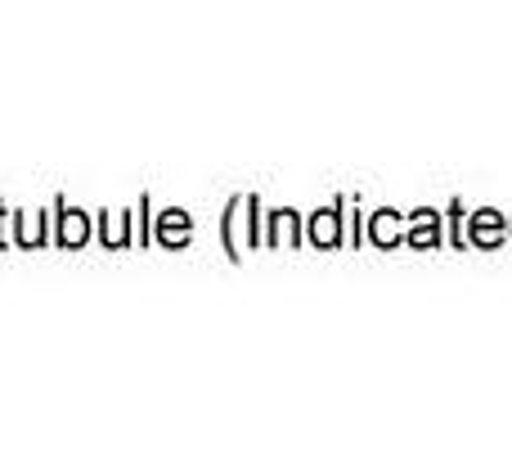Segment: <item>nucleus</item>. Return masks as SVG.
I'll return each mask as SVG.
<instances>
[{
    "label": "nucleus",
    "instance_id": "1",
    "mask_svg": "<svg viewBox=\"0 0 512 449\" xmlns=\"http://www.w3.org/2000/svg\"><path fill=\"white\" fill-rule=\"evenodd\" d=\"M310 234H315V243H337V221H333V212H324V216H319V221L315 225H310Z\"/></svg>",
    "mask_w": 512,
    "mask_h": 449
},
{
    "label": "nucleus",
    "instance_id": "2",
    "mask_svg": "<svg viewBox=\"0 0 512 449\" xmlns=\"http://www.w3.org/2000/svg\"><path fill=\"white\" fill-rule=\"evenodd\" d=\"M477 238H486V243H495V238H499L495 212H481V216H477Z\"/></svg>",
    "mask_w": 512,
    "mask_h": 449
},
{
    "label": "nucleus",
    "instance_id": "3",
    "mask_svg": "<svg viewBox=\"0 0 512 449\" xmlns=\"http://www.w3.org/2000/svg\"><path fill=\"white\" fill-rule=\"evenodd\" d=\"M63 238H68V243H81V238H86V225L77 221V212H72L68 225H63Z\"/></svg>",
    "mask_w": 512,
    "mask_h": 449
}]
</instances>
